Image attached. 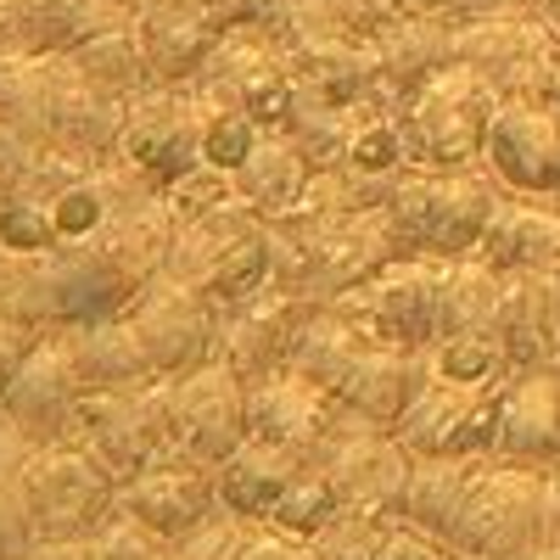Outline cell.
Returning a JSON list of instances; mask_svg holds the SVG:
<instances>
[{"mask_svg":"<svg viewBox=\"0 0 560 560\" xmlns=\"http://www.w3.org/2000/svg\"><path fill=\"white\" fill-rule=\"evenodd\" d=\"M516 560H560V527H549V533H544L527 555H516Z\"/></svg>","mask_w":560,"mask_h":560,"instance_id":"cell-52","label":"cell"},{"mask_svg":"<svg viewBox=\"0 0 560 560\" xmlns=\"http://www.w3.org/2000/svg\"><path fill=\"white\" fill-rule=\"evenodd\" d=\"M34 140L28 135H18L12 124H0V197L7 191H18L23 185V174H28V163H34Z\"/></svg>","mask_w":560,"mask_h":560,"instance_id":"cell-47","label":"cell"},{"mask_svg":"<svg viewBox=\"0 0 560 560\" xmlns=\"http://www.w3.org/2000/svg\"><path fill=\"white\" fill-rule=\"evenodd\" d=\"M51 57L34 51H0V124L28 135L34 147H57L51 140Z\"/></svg>","mask_w":560,"mask_h":560,"instance_id":"cell-35","label":"cell"},{"mask_svg":"<svg viewBox=\"0 0 560 560\" xmlns=\"http://www.w3.org/2000/svg\"><path fill=\"white\" fill-rule=\"evenodd\" d=\"M398 12H448V18H459L465 0H398Z\"/></svg>","mask_w":560,"mask_h":560,"instance_id":"cell-51","label":"cell"},{"mask_svg":"<svg viewBox=\"0 0 560 560\" xmlns=\"http://www.w3.org/2000/svg\"><path fill=\"white\" fill-rule=\"evenodd\" d=\"M555 208H560V197H555Z\"/></svg>","mask_w":560,"mask_h":560,"instance_id":"cell-58","label":"cell"},{"mask_svg":"<svg viewBox=\"0 0 560 560\" xmlns=\"http://www.w3.org/2000/svg\"><path fill=\"white\" fill-rule=\"evenodd\" d=\"M448 560H488V555H465V549H448Z\"/></svg>","mask_w":560,"mask_h":560,"instance_id":"cell-56","label":"cell"},{"mask_svg":"<svg viewBox=\"0 0 560 560\" xmlns=\"http://www.w3.org/2000/svg\"><path fill=\"white\" fill-rule=\"evenodd\" d=\"M364 342H370V337L359 331V325H353L337 303H319V308L308 314V325H303V337H298L292 370H303V376H314V382H325V387L337 393V382L348 376V364L359 359Z\"/></svg>","mask_w":560,"mask_h":560,"instance_id":"cell-37","label":"cell"},{"mask_svg":"<svg viewBox=\"0 0 560 560\" xmlns=\"http://www.w3.org/2000/svg\"><path fill=\"white\" fill-rule=\"evenodd\" d=\"M477 258H488L493 269H549L560 264V208L544 197H510L493 208Z\"/></svg>","mask_w":560,"mask_h":560,"instance_id":"cell-30","label":"cell"},{"mask_svg":"<svg viewBox=\"0 0 560 560\" xmlns=\"http://www.w3.org/2000/svg\"><path fill=\"white\" fill-rule=\"evenodd\" d=\"M337 415H342V398L303 376V370H280V376L258 382L247 393V420H253V438L264 443H280V448H292L303 459L319 454V443L331 438L337 427Z\"/></svg>","mask_w":560,"mask_h":560,"instance_id":"cell-21","label":"cell"},{"mask_svg":"<svg viewBox=\"0 0 560 560\" xmlns=\"http://www.w3.org/2000/svg\"><path fill=\"white\" fill-rule=\"evenodd\" d=\"M533 12H538V23L560 39V0H533Z\"/></svg>","mask_w":560,"mask_h":560,"instance_id":"cell-53","label":"cell"},{"mask_svg":"<svg viewBox=\"0 0 560 560\" xmlns=\"http://www.w3.org/2000/svg\"><path fill=\"white\" fill-rule=\"evenodd\" d=\"M34 7L39 0H0V51H28Z\"/></svg>","mask_w":560,"mask_h":560,"instance_id":"cell-49","label":"cell"},{"mask_svg":"<svg viewBox=\"0 0 560 560\" xmlns=\"http://www.w3.org/2000/svg\"><path fill=\"white\" fill-rule=\"evenodd\" d=\"M163 197L174 202V213H179V219H197V213H208V208H219V202L236 197V174H224V168L202 163V168H191L185 179H174Z\"/></svg>","mask_w":560,"mask_h":560,"instance_id":"cell-43","label":"cell"},{"mask_svg":"<svg viewBox=\"0 0 560 560\" xmlns=\"http://www.w3.org/2000/svg\"><path fill=\"white\" fill-rule=\"evenodd\" d=\"M303 253H308V298L337 303L342 292L364 287V280H376L387 264H398L409 253V242H404V230H398L387 202H364V208L342 213L331 230H319Z\"/></svg>","mask_w":560,"mask_h":560,"instance_id":"cell-16","label":"cell"},{"mask_svg":"<svg viewBox=\"0 0 560 560\" xmlns=\"http://www.w3.org/2000/svg\"><path fill=\"white\" fill-rule=\"evenodd\" d=\"M314 308H319V298H308V292L264 287L247 303L224 308V342H219V353L230 359V370H236L247 387H258V382L280 376V370H292L298 337H303V325H308Z\"/></svg>","mask_w":560,"mask_h":560,"instance_id":"cell-17","label":"cell"},{"mask_svg":"<svg viewBox=\"0 0 560 560\" xmlns=\"http://www.w3.org/2000/svg\"><path fill=\"white\" fill-rule=\"evenodd\" d=\"M90 79L113 84L118 96H140V90H152V57H147V39H140V23H118V28H102L90 34L84 45L68 51Z\"/></svg>","mask_w":560,"mask_h":560,"instance_id":"cell-36","label":"cell"},{"mask_svg":"<svg viewBox=\"0 0 560 560\" xmlns=\"http://www.w3.org/2000/svg\"><path fill=\"white\" fill-rule=\"evenodd\" d=\"M432 382V364L420 348H393V342H376L370 337L359 348V359L348 364V376L337 382V398L364 415V420H376V427H398L404 409L415 404V393Z\"/></svg>","mask_w":560,"mask_h":560,"instance_id":"cell-26","label":"cell"},{"mask_svg":"<svg viewBox=\"0 0 560 560\" xmlns=\"http://www.w3.org/2000/svg\"><path fill=\"white\" fill-rule=\"evenodd\" d=\"M275 39H280V51H287L292 79H298L303 96L331 102V107H359V102L387 96L376 39H359V34H348L337 23H325L308 0H292L287 18L275 23Z\"/></svg>","mask_w":560,"mask_h":560,"instance_id":"cell-7","label":"cell"},{"mask_svg":"<svg viewBox=\"0 0 560 560\" xmlns=\"http://www.w3.org/2000/svg\"><path fill=\"white\" fill-rule=\"evenodd\" d=\"M382 57V90L404 107L420 84H432L443 68H454V18L448 12H398L376 34Z\"/></svg>","mask_w":560,"mask_h":560,"instance_id":"cell-27","label":"cell"},{"mask_svg":"<svg viewBox=\"0 0 560 560\" xmlns=\"http://www.w3.org/2000/svg\"><path fill=\"white\" fill-rule=\"evenodd\" d=\"M342 510V499H337V488H331V477H325V465H303V477L292 482V493L280 499V510H275V527H287V533H298V538H308V533H319L325 522H331Z\"/></svg>","mask_w":560,"mask_h":560,"instance_id":"cell-42","label":"cell"},{"mask_svg":"<svg viewBox=\"0 0 560 560\" xmlns=\"http://www.w3.org/2000/svg\"><path fill=\"white\" fill-rule=\"evenodd\" d=\"M493 459L538 465V471L560 459V370H510L499 398Z\"/></svg>","mask_w":560,"mask_h":560,"instance_id":"cell-23","label":"cell"},{"mask_svg":"<svg viewBox=\"0 0 560 560\" xmlns=\"http://www.w3.org/2000/svg\"><path fill=\"white\" fill-rule=\"evenodd\" d=\"M314 163H308V152L298 147V140L287 135V129H264L258 135V147H253V158L236 168V191H242V202L253 208V213H264V219H280L287 213L308 185H314Z\"/></svg>","mask_w":560,"mask_h":560,"instance_id":"cell-32","label":"cell"},{"mask_svg":"<svg viewBox=\"0 0 560 560\" xmlns=\"http://www.w3.org/2000/svg\"><path fill=\"white\" fill-rule=\"evenodd\" d=\"M549 488H555V499H560V459L549 465Z\"/></svg>","mask_w":560,"mask_h":560,"instance_id":"cell-55","label":"cell"},{"mask_svg":"<svg viewBox=\"0 0 560 560\" xmlns=\"http://www.w3.org/2000/svg\"><path fill=\"white\" fill-rule=\"evenodd\" d=\"M7 287H12V258L0 253V298H7Z\"/></svg>","mask_w":560,"mask_h":560,"instance_id":"cell-54","label":"cell"},{"mask_svg":"<svg viewBox=\"0 0 560 560\" xmlns=\"http://www.w3.org/2000/svg\"><path fill=\"white\" fill-rule=\"evenodd\" d=\"M454 62L493 79L504 96L549 102L560 96V39L538 12H471L454 18Z\"/></svg>","mask_w":560,"mask_h":560,"instance_id":"cell-8","label":"cell"},{"mask_svg":"<svg viewBox=\"0 0 560 560\" xmlns=\"http://www.w3.org/2000/svg\"><path fill=\"white\" fill-rule=\"evenodd\" d=\"M499 107H504V90L465 62L443 68L432 84H420L398 107L415 168H471V163H482V147H488V129H493Z\"/></svg>","mask_w":560,"mask_h":560,"instance_id":"cell-4","label":"cell"},{"mask_svg":"<svg viewBox=\"0 0 560 560\" xmlns=\"http://www.w3.org/2000/svg\"><path fill=\"white\" fill-rule=\"evenodd\" d=\"M113 158L129 163L158 191L202 168V96L191 84H152L129 96V118Z\"/></svg>","mask_w":560,"mask_h":560,"instance_id":"cell-13","label":"cell"},{"mask_svg":"<svg viewBox=\"0 0 560 560\" xmlns=\"http://www.w3.org/2000/svg\"><path fill=\"white\" fill-rule=\"evenodd\" d=\"M448 264H454V258L404 253V258L387 264L376 280H364V287L342 292L337 308L359 325L364 337L427 353V348L443 337V287H448Z\"/></svg>","mask_w":560,"mask_h":560,"instance_id":"cell-9","label":"cell"},{"mask_svg":"<svg viewBox=\"0 0 560 560\" xmlns=\"http://www.w3.org/2000/svg\"><path fill=\"white\" fill-rule=\"evenodd\" d=\"M247 382L230 370L224 353H213L208 364L168 376V415H174V454L191 465H219L253 438L247 420Z\"/></svg>","mask_w":560,"mask_h":560,"instance_id":"cell-10","label":"cell"},{"mask_svg":"<svg viewBox=\"0 0 560 560\" xmlns=\"http://www.w3.org/2000/svg\"><path fill=\"white\" fill-rule=\"evenodd\" d=\"M230 560H314V549H308V538L275 527V522H247Z\"/></svg>","mask_w":560,"mask_h":560,"instance_id":"cell-45","label":"cell"},{"mask_svg":"<svg viewBox=\"0 0 560 560\" xmlns=\"http://www.w3.org/2000/svg\"><path fill=\"white\" fill-rule=\"evenodd\" d=\"M482 465L488 459H465V454H420L409 471V493H404V522L432 538H448Z\"/></svg>","mask_w":560,"mask_h":560,"instance_id":"cell-33","label":"cell"},{"mask_svg":"<svg viewBox=\"0 0 560 560\" xmlns=\"http://www.w3.org/2000/svg\"><path fill=\"white\" fill-rule=\"evenodd\" d=\"M499 202H504V185L482 163L409 168L387 197L409 253H427V258H471Z\"/></svg>","mask_w":560,"mask_h":560,"instance_id":"cell-2","label":"cell"},{"mask_svg":"<svg viewBox=\"0 0 560 560\" xmlns=\"http://www.w3.org/2000/svg\"><path fill=\"white\" fill-rule=\"evenodd\" d=\"M303 454L280 448V443H264V438H247L236 454L219 465V504L236 510L247 522H275L280 499L292 493V482L303 477Z\"/></svg>","mask_w":560,"mask_h":560,"instance_id":"cell-29","label":"cell"},{"mask_svg":"<svg viewBox=\"0 0 560 560\" xmlns=\"http://www.w3.org/2000/svg\"><path fill=\"white\" fill-rule=\"evenodd\" d=\"M499 342L516 370H560V264L504 275Z\"/></svg>","mask_w":560,"mask_h":560,"instance_id":"cell-24","label":"cell"},{"mask_svg":"<svg viewBox=\"0 0 560 560\" xmlns=\"http://www.w3.org/2000/svg\"><path fill=\"white\" fill-rule=\"evenodd\" d=\"M287 129L298 147L308 152V163L314 168H342V158H348V129H353V107H331V102H314V96H303L298 90V102H292V113H287Z\"/></svg>","mask_w":560,"mask_h":560,"instance_id":"cell-39","label":"cell"},{"mask_svg":"<svg viewBox=\"0 0 560 560\" xmlns=\"http://www.w3.org/2000/svg\"><path fill=\"white\" fill-rule=\"evenodd\" d=\"M191 90L202 102H224V107L258 118L264 129H280L298 102L292 62L269 28H230L219 39V51L208 57V68L191 79Z\"/></svg>","mask_w":560,"mask_h":560,"instance_id":"cell-14","label":"cell"},{"mask_svg":"<svg viewBox=\"0 0 560 560\" xmlns=\"http://www.w3.org/2000/svg\"><path fill=\"white\" fill-rule=\"evenodd\" d=\"M18 499L34 522V538H79L96 533L118 510V482L68 438L34 443L23 471H18Z\"/></svg>","mask_w":560,"mask_h":560,"instance_id":"cell-6","label":"cell"},{"mask_svg":"<svg viewBox=\"0 0 560 560\" xmlns=\"http://www.w3.org/2000/svg\"><path fill=\"white\" fill-rule=\"evenodd\" d=\"M549 527H560V499L549 488V471L488 459L471 482V493H465V504H459L454 533L443 544L465 549V555H488V560H516Z\"/></svg>","mask_w":560,"mask_h":560,"instance_id":"cell-3","label":"cell"},{"mask_svg":"<svg viewBox=\"0 0 560 560\" xmlns=\"http://www.w3.org/2000/svg\"><path fill=\"white\" fill-rule=\"evenodd\" d=\"M482 168L504 185L510 197H560V113L549 102H522L504 96L488 147H482Z\"/></svg>","mask_w":560,"mask_h":560,"instance_id":"cell-18","label":"cell"},{"mask_svg":"<svg viewBox=\"0 0 560 560\" xmlns=\"http://www.w3.org/2000/svg\"><path fill=\"white\" fill-rule=\"evenodd\" d=\"M118 504L129 510V516L147 522L152 533H163L168 544L191 538L202 522H213L224 510L219 504V471L213 465H191L179 454H168V459L147 465L140 477H129L118 488Z\"/></svg>","mask_w":560,"mask_h":560,"instance_id":"cell-20","label":"cell"},{"mask_svg":"<svg viewBox=\"0 0 560 560\" xmlns=\"http://www.w3.org/2000/svg\"><path fill=\"white\" fill-rule=\"evenodd\" d=\"M314 465H325L337 499L353 510H382V516H404V493H409V471L415 454L404 448V438L393 427H376L342 404L331 438L319 443Z\"/></svg>","mask_w":560,"mask_h":560,"instance_id":"cell-12","label":"cell"},{"mask_svg":"<svg viewBox=\"0 0 560 560\" xmlns=\"http://www.w3.org/2000/svg\"><path fill=\"white\" fill-rule=\"evenodd\" d=\"M34 549V522L18 499V482H0V560H28Z\"/></svg>","mask_w":560,"mask_h":560,"instance_id":"cell-46","label":"cell"},{"mask_svg":"<svg viewBox=\"0 0 560 560\" xmlns=\"http://www.w3.org/2000/svg\"><path fill=\"white\" fill-rule=\"evenodd\" d=\"M73 359H79V376L90 393H118V387H140V382H158V370L147 359V342L129 325V314H107V319H90L73 325Z\"/></svg>","mask_w":560,"mask_h":560,"instance_id":"cell-31","label":"cell"},{"mask_svg":"<svg viewBox=\"0 0 560 560\" xmlns=\"http://www.w3.org/2000/svg\"><path fill=\"white\" fill-rule=\"evenodd\" d=\"M398 522L404 516H382V510L342 504L319 533H308V549H314V560H382V549L398 533Z\"/></svg>","mask_w":560,"mask_h":560,"instance_id":"cell-38","label":"cell"},{"mask_svg":"<svg viewBox=\"0 0 560 560\" xmlns=\"http://www.w3.org/2000/svg\"><path fill=\"white\" fill-rule=\"evenodd\" d=\"M124 314L140 331V342H147V359L158 376H185V370L208 364L224 342V303H213L202 287H191V280H179L168 269L147 280Z\"/></svg>","mask_w":560,"mask_h":560,"instance_id":"cell-11","label":"cell"},{"mask_svg":"<svg viewBox=\"0 0 560 560\" xmlns=\"http://www.w3.org/2000/svg\"><path fill=\"white\" fill-rule=\"evenodd\" d=\"M84 393L90 387L79 376L73 337H68V325H57V331H39V342L18 364L7 398H0V415H7L12 427H23L34 443H51V438L68 432V420H73Z\"/></svg>","mask_w":560,"mask_h":560,"instance_id":"cell-19","label":"cell"},{"mask_svg":"<svg viewBox=\"0 0 560 560\" xmlns=\"http://www.w3.org/2000/svg\"><path fill=\"white\" fill-rule=\"evenodd\" d=\"M258 135H264L258 118H247V113H236V107H224V102H202V163H213V168H224V174H236V168L253 158Z\"/></svg>","mask_w":560,"mask_h":560,"instance_id":"cell-41","label":"cell"},{"mask_svg":"<svg viewBox=\"0 0 560 560\" xmlns=\"http://www.w3.org/2000/svg\"><path fill=\"white\" fill-rule=\"evenodd\" d=\"M135 23H140V39H147L158 84H191L219 51V39L230 34L213 0H147Z\"/></svg>","mask_w":560,"mask_h":560,"instance_id":"cell-22","label":"cell"},{"mask_svg":"<svg viewBox=\"0 0 560 560\" xmlns=\"http://www.w3.org/2000/svg\"><path fill=\"white\" fill-rule=\"evenodd\" d=\"M51 140L57 147H73L84 158H113L118 135L129 118V96H118L113 84L90 79L73 57H51Z\"/></svg>","mask_w":560,"mask_h":560,"instance_id":"cell-25","label":"cell"},{"mask_svg":"<svg viewBox=\"0 0 560 560\" xmlns=\"http://www.w3.org/2000/svg\"><path fill=\"white\" fill-rule=\"evenodd\" d=\"M409 168H415V158H409V140H404L398 102H387V96L359 102L353 107V129H348V158H342V174L353 179V191L364 202H387L393 185Z\"/></svg>","mask_w":560,"mask_h":560,"instance_id":"cell-28","label":"cell"},{"mask_svg":"<svg viewBox=\"0 0 560 560\" xmlns=\"http://www.w3.org/2000/svg\"><path fill=\"white\" fill-rule=\"evenodd\" d=\"M68 443L84 454H96V465L124 488L140 477L147 465L174 454V415H168V376L118 387V393H84L73 420H68Z\"/></svg>","mask_w":560,"mask_h":560,"instance_id":"cell-5","label":"cell"},{"mask_svg":"<svg viewBox=\"0 0 560 560\" xmlns=\"http://www.w3.org/2000/svg\"><path fill=\"white\" fill-rule=\"evenodd\" d=\"M471 12H533V0H465L459 18H471Z\"/></svg>","mask_w":560,"mask_h":560,"instance_id":"cell-50","label":"cell"},{"mask_svg":"<svg viewBox=\"0 0 560 560\" xmlns=\"http://www.w3.org/2000/svg\"><path fill=\"white\" fill-rule=\"evenodd\" d=\"M555 113H560V96H555Z\"/></svg>","mask_w":560,"mask_h":560,"instance_id":"cell-57","label":"cell"},{"mask_svg":"<svg viewBox=\"0 0 560 560\" xmlns=\"http://www.w3.org/2000/svg\"><path fill=\"white\" fill-rule=\"evenodd\" d=\"M504 308V269L488 258H454L443 287V337H499Z\"/></svg>","mask_w":560,"mask_h":560,"instance_id":"cell-34","label":"cell"},{"mask_svg":"<svg viewBox=\"0 0 560 560\" xmlns=\"http://www.w3.org/2000/svg\"><path fill=\"white\" fill-rule=\"evenodd\" d=\"M382 560H448V544L432 538V533H420V527H409V522H398V533L387 538Z\"/></svg>","mask_w":560,"mask_h":560,"instance_id":"cell-48","label":"cell"},{"mask_svg":"<svg viewBox=\"0 0 560 560\" xmlns=\"http://www.w3.org/2000/svg\"><path fill=\"white\" fill-rule=\"evenodd\" d=\"M308 7L325 18V23H337L359 39H376L393 18H398V0H308Z\"/></svg>","mask_w":560,"mask_h":560,"instance_id":"cell-44","label":"cell"},{"mask_svg":"<svg viewBox=\"0 0 560 560\" xmlns=\"http://www.w3.org/2000/svg\"><path fill=\"white\" fill-rule=\"evenodd\" d=\"M427 364L438 382H471V387H499L516 370L499 337H438L427 348Z\"/></svg>","mask_w":560,"mask_h":560,"instance_id":"cell-40","label":"cell"},{"mask_svg":"<svg viewBox=\"0 0 560 560\" xmlns=\"http://www.w3.org/2000/svg\"><path fill=\"white\" fill-rule=\"evenodd\" d=\"M499 387H471V382H427L415 393V404L398 420L404 448L420 454H465V459H493V438H499Z\"/></svg>","mask_w":560,"mask_h":560,"instance_id":"cell-15","label":"cell"},{"mask_svg":"<svg viewBox=\"0 0 560 560\" xmlns=\"http://www.w3.org/2000/svg\"><path fill=\"white\" fill-rule=\"evenodd\" d=\"M168 275L202 287L213 303L236 308L253 292L275 287V242H269V219L253 213L242 202V191L197 213V219H179L174 230V247H168Z\"/></svg>","mask_w":560,"mask_h":560,"instance_id":"cell-1","label":"cell"}]
</instances>
